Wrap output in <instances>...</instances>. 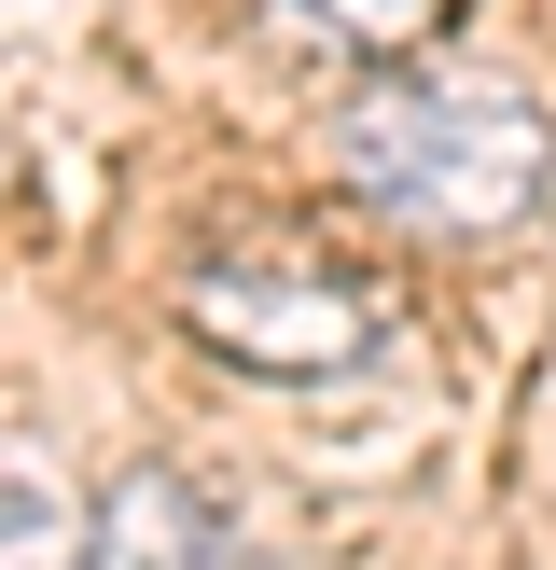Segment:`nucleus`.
<instances>
[{
	"label": "nucleus",
	"mask_w": 556,
	"mask_h": 570,
	"mask_svg": "<svg viewBox=\"0 0 556 570\" xmlns=\"http://www.w3.org/2000/svg\"><path fill=\"white\" fill-rule=\"evenodd\" d=\"M98 570H265V557L195 460H139L98 488Z\"/></svg>",
	"instance_id": "obj_3"
},
{
	"label": "nucleus",
	"mask_w": 556,
	"mask_h": 570,
	"mask_svg": "<svg viewBox=\"0 0 556 570\" xmlns=\"http://www.w3.org/2000/svg\"><path fill=\"white\" fill-rule=\"evenodd\" d=\"M167 321H181L222 376H250V390H361V376L404 362V306H389V278L334 265V250H292V237L181 265Z\"/></svg>",
	"instance_id": "obj_2"
},
{
	"label": "nucleus",
	"mask_w": 556,
	"mask_h": 570,
	"mask_svg": "<svg viewBox=\"0 0 556 570\" xmlns=\"http://www.w3.org/2000/svg\"><path fill=\"white\" fill-rule=\"evenodd\" d=\"M0 570H98V501L42 432H0Z\"/></svg>",
	"instance_id": "obj_4"
},
{
	"label": "nucleus",
	"mask_w": 556,
	"mask_h": 570,
	"mask_svg": "<svg viewBox=\"0 0 556 570\" xmlns=\"http://www.w3.org/2000/svg\"><path fill=\"white\" fill-rule=\"evenodd\" d=\"M334 181L417 250H487L543 209L556 181V111L500 70H389L334 111Z\"/></svg>",
	"instance_id": "obj_1"
},
{
	"label": "nucleus",
	"mask_w": 556,
	"mask_h": 570,
	"mask_svg": "<svg viewBox=\"0 0 556 570\" xmlns=\"http://www.w3.org/2000/svg\"><path fill=\"white\" fill-rule=\"evenodd\" d=\"M306 28H334V42H361V56H404V42H431L459 0H292Z\"/></svg>",
	"instance_id": "obj_5"
}]
</instances>
